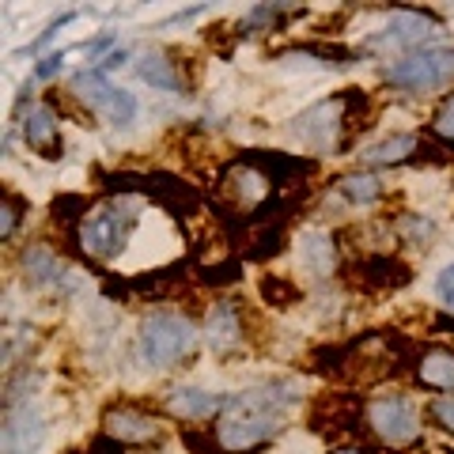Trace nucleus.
<instances>
[{
    "label": "nucleus",
    "instance_id": "obj_2",
    "mask_svg": "<svg viewBox=\"0 0 454 454\" xmlns=\"http://www.w3.org/2000/svg\"><path fill=\"white\" fill-rule=\"evenodd\" d=\"M193 325L182 315H170V310H155L140 322L137 333V364H145L148 372H163V367L178 364L186 352L193 348Z\"/></svg>",
    "mask_w": 454,
    "mask_h": 454
},
{
    "label": "nucleus",
    "instance_id": "obj_15",
    "mask_svg": "<svg viewBox=\"0 0 454 454\" xmlns=\"http://www.w3.org/2000/svg\"><path fill=\"white\" fill-rule=\"evenodd\" d=\"M205 337H208V345L216 348V352L231 348L235 340L243 337V318H239V310L231 303H216V307H212V315H208Z\"/></svg>",
    "mask_w": 454,
    "mask_h": 454
},
{
    "label": "nucleus",
    "instance_id": "obj_3",
    "mask_svg": "<svg viewBox=\"0 0 454 454\" xmlns=\"http://www.w3.org/2000/svg\"><path fill=\"white\" fill-rule=\"evenodd\" d=\"M387 80L402 91H439L454 80V50L443 46H432V50H420V53H409V57H397V61L387 65Z\"/></svg>",
    "mask_w": 454,
    "mask_h": 454
},
{
    "label": "nucleus",
    "instance_id": "obj_21",
    "mask_svg": "<svg viewBox=\"0 0 454 454\" xmlns=\"http://www.w3.org/2000/svg\"><path fill=\"white\" fill-rule=\"evenodd\" d=\"M432 129L443 137V140H450L454 145V95H447L443 98V106H439V114H435V121H432Z\"/></svg>",
    "mask_w": 454,
    "mask_h": 454
},
{
    "label": "nucleus",
    "instance_id": "obj_20",
    "mask_svg": "<svg viewBox=\"0 0 454 454\" xmlns=\"http://www.w3.org/2000/svg\"><path fill=\"white\" fill-rule=\"evenodd\" d=\"M340 186V193L348 197V205H372L375 197L382 193V186H379V178L375 175H345L337 182Z\"/></svg>",
    "mask_w": 454,
    "mask_h": 454
},
{
    "label": "nucleus",
    "instance_id": "obj_8",
    "mask_svg": "<svg viewBox=\"0 0 454 454\" xmlns=\"http://www.w3.org/2000/svg\"><path fill=\"white\" fill-rule=\"evenodd\" d=\"M439 35V23H432L420 12H394V16L372 35V46L379 50H402V46H420Z\"/></svg>",
    "mask_w": 454,
    "mask_h": 454
},
{
    "label": "nucleus",
    "instance_id": "obj_1",
    "mask_svg": "<svg viewBox=\"0 0 454 454\" xmlns=\"http://www.w3.org/2000/svg\"><path fill=\"white\" fill-rule=\"evenodd\" d=\"M137 223H140V201L118 197V201L98 205L88 212V220L80 223V243L91 258H118V254L129 247Z\"/></svg>",
    "mask_w": 454,
    "mask_h": 454
},
{
    "label": "nucleus",
    "instance_id": "obj_14",
    "mask_svg": "<svg viewBox=\"0 0 454 454\" xmlns=\"http://www.w3.org/2000/svg\"><path fill=\"white\" fill-rule=\"evenodd\" d=\"M220 405H223V397L205 390V387H175V390H170V397H167L170 413L186 417V420H208Z\"/></svg>",
    "mask_w": 454,
    "mask_h": 454
},
{
    "label": "nucleus",
    "instance_id": "obj_11",
    "mask_svg": "<svg viewBox=\"0 0 454 454\" xmlns=\"http://www.w3.org/2000/svg\"><path fill=\"white\" fill-rule=\"evenodd\" d=\"M23 137H27V145H31L38 155H46V160H57V155H61V125H57L50 106H31L27 110Z\"/></svg>",
    "mask_w": 454,
    "mask_h": 454
},
{
    "label": "nucleus",
    "instance_id": "obj_26",
    "mask_svg": "<svg viewBox=\"0 0 454 454\" xmlns=\"http://www.w3.org/2000/svg\"><path fill=\"white\" fill-rule=\"evenodd\" d=\"M61 61H65V57H61V53H53V57H46V61H42V65L35 68V73H38L42 80H46V76H53L57 68H61Z\"/></svg>",
    "mask_w": 454,
    "mask_h": 454
},
{
    "label": "nucleus",
    "instance_id": "obj_4",
    "mask_svg": "<svg viewBox=\"0 0 454 454\" xmlns=\"http://www.w3.org/2000/svg\"><path fill=\"white\" fill-rule=\"evenodd\" d=\"M73 88H76V95H80L95 114H103V118H106L110 125H118V129H125V125L137 121V114H140L137 95L125 91V88H118V83H110L103 68L80 73V76L73 80Z\"/></svg>",
    "mask_w": 454,
    "mask_h": 454
},
{
    "label": "nucleus",
    "instance_id": "obj_23",
    "mask_svg": "<svg viewBox=\"0 0 454 454\" xmlns=\"http://www.w3.org/2000/svg\"><path fill=\"white\" fill-rule=\"evenodd\" d=\"M262 292L269 295V300H284V307H292L300 295H295V288H288L284 280H262Z\"/></svg>",
    "mask_w": 454,
    "mask_h": 454
},
{
    "label": "nucleus",
    "instance_id": "obj_27",
    "mask_svg": "<svg viewBox=\"0 0 454 454\" xmlns=\"http://www.w3.org/2000/svg\"><path fill=\"white\" fill-rule=\"evenodd\" d=\"M333 454H364V450H333Z\"/></svg>",
    "mask_w": 454,
    "mask_h": 454
},
{
    "label": "nucleus",
    "instance_id": "obj_10",
    "mask_svg": "<svg viewBox=\"0 0 454 454\" xmlns=\"http://www.w3.org/2000/svg\"><path fill=\"white\" fill-rule=\"evenodd\" d=\"M103 428H106V435L121 439V443H148V439L160 435L155 417L140 413V409H133V405H114L103 417Z\"/></svg>",
    "mask_w": 454,
    "mask_h": 454
},
{
    "label": "nucleus",
    "instance_id": "obj_16",
    "mask_svg": "<svg viewBox=\"0 0 454 454\" xmlns=\"http://www.w3.org/2000/svg\"><path fill=\"white\" fill-rule=\"evenodd\" d=\"M223 186H227V193L235 197L243 208H250V205H258L262 197L269 193V182H265V175H258L254 167H231L227 170V178H223Z\"/></svg>",
    "mask_w": 454,
    "mask_h": 454
},
{
    "label": "nucleus",
    "instance_id": "obj_19",
    "mask_svg": "<svg viewBox=\"0 0 454 454\" xmlns=\"http://www.w3.org/2000/svg\"><path fill=\"white\" fill-rule=\"evenodd\" d=\"M417 152V137L413 133H397V137H387V140H379V145H372L364 152V160L367 163H405L409 155Z\"/></svg>",
    "mask_w": 454,
    "mask_h": 454
},
{
    "label": "nucleus",
    "instance_id": "obj_5",
    "mask_svg": "<svg viewBox=\"0 0 454 454\" xmlns=\"http://www.w3.org/2000/svg\"><path fill=\"white\" fill-rule=\"evenodd\" d=\"M277 428H280V417H269V413H258V409L227 402V417L220 420L216 439L223 450H250V447L265 443Z\"/></svg>",
    "mask_w": 454,
    "mask_h": 454
},
{
    "label": "nucleus",
    "instance_id": "obj_7",
    "mask_svg": "<svg viewBox=\"0 0 454 454\" xmlns=\"http://www.w3.org/2000/svg\"><path fill=\"white\" fill-rule=\"evenodd\" d=\"M46 413L35 402L12 405L4 417V432H0V454H38L46 443Z\"/></svg>",
    "mask_w": 454,
    "mask_h": 454
},
{
    "label": "nucleus",
    "instance_id": "obj_24",
    "mask_svg": "<svg viewBox=\"0 0 454 454\" xmlns=\"http://www.w3.org/2000/svg\"><path fill=\"white\" fill-rule=\"evenodd\" d=\"M432 417H435V424H443L447 432H454V394L432 402Z\"/></svg>",
    "mask_w": 454,
    "mask_h": 454
},
{
    "label": "nucleus",
    "instance_id": "obj_12",
    "mask_svg": "<svg viewBox=\"0 0 454 454\" xmlns=\"http://www.w3.org/2000/svg\"><path fill=\"white\" fill-rule=\"evenodd\" d=\"M295 258H300V269L310 277H333L337 269V247L325 231H303L300 235V247H295Z\"/></svg>",
    "mask_w": 454,
    "mask_h": 454
},
{
    "label": "nucleus",
    "instance_id": "obj_25",
    "mask_svg": "<svg viewBox=\"0 0 454 454\" xmlns=\"http://www.w3.org/2000/svg\"><path fill=\"white\" fill-rule=\"evenodd\" d=\"M16 223H20V201H16V197H8V201H4V239H12Z\"/></svg>",
    "mask_w": 454,
    "mask_h": 454
},
{
    "label": "nucleus",
    "instance_id": "obj_9",
    "mask_svg": "<svg viewBox=\"0 0 454 454\" xmlns=\"http://www.w3.org/2000/svg\"><path fill=\"white\" fill-rule=\"evenodd\" d=\"M340 110H345L340 98H325V103L310 106L303 118L295 121V137H300L307 148L333 152L337 148V133H340Z\"/></svg>",
    "mask_w": 454,
    "mask_h": 454
},
{
    "label": "nucleus",
    "instance_id": "obj_18",
    "mask_svg": "<svg viewBox=\"0 0 454 454\" xmlns=\"http://www.w3.org/2000/svg\"><path fill=\"white\" fill-rule=\"evenodd\" d=\"M137 73L145 83H152V91H178V73H175V61H167L163 53H140V65Z\"/></svg>",
    "mask_w": 454,
    "mask_h": 454
},
{
    "label": "nucleus",
    "instance_id": "obj_17",
    "mask_svg": "<svg viewBox=\"0 0 454 454\" xmlns=\"http://www.w3.org/2000/svg\"><path fill=\"white\" fill-rule=\"evenodd\" d=\"M417 375H420V382H428V387L454 390V352H450V348H432V352H424Z\"/></svg>",
    "mask_w": 454,
    "mask_h": 454
},
{
    "label": "nucleus",
    "instance_id": "obj_6",
    "mask_svg": "<svg viewBox=\"0 0 454 454\" xmlns=\"http://www.w3.org/2000/svg\"><path fill=\"white\" fill-rule=\"evenodd\" d=\"M367 420L372 428L387 439L390 447H402V443H413L420 435V413L409 397H379L367 409Z\"/></svg>",
    "mask_w": 454,
    "mask_h": 454
},
{
    "label": "nucleus",
    "instance_id": "obj_22",
    "mask_svg": "<svg viewBox=\"0 0 454 454\" xmlns=\"http://www.w3.org/2000/svg\"><path fill=\"white\" fill-rule=\"evenodd\" d=\"M435 295H439V303H443L447 310H454V262L439 269V277H435Z\"/></svg>",
    "mask_w": 454,
    "mask_h": 454
},
{
    "label": "nucleus",
    "instance_id": "obj_13",
    "mask_svg": "<svg viewBox=\"0 0 454 454\" xmlns=\"http://www.w3.org/2000/svg\"><path fill=\"white\" fill-rule=\"evenodd\" d=\"M23 277L31 288H57V284H65L68 269L61 265L53 250L46 247H27L23 250Z\"/></svg>",
    "mask_w": 454,
    "mask_h": 454
}]
</instances>
